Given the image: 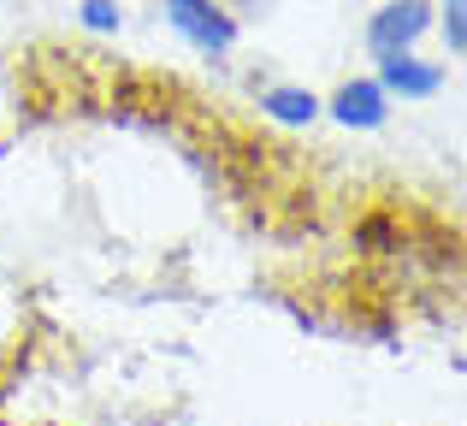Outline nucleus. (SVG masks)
Segmentation results:
<instances>
[{"instance_id": "f257e3e1", "label": "nucleus", "mask_w": 467, "mask_h": 426, "mask_svg": "<svg viewBox=\"0 0 467 426\" xmlns=\"http://www.w3.org/2000/svg\"><path fill=\"white\" fill-rule=\"evenodd\" d=\"M166 12H171V24H178L195 47H213V54L231 47V36H237V24H231L213 0H166Z\"/></svg>"}, {"instance_id": "f03ea898", "label": "nucleus", "mask_w": 467, "mask_h": 426, "mask_svg": "<svg viewBox=\"0 0 467 426\" xmlns=\"http://www.w3.org/2000/svg\"><path fill=\"white\" fill-rule=\"evenodd\" d=\"M426 30V0H397V6H385L373 18V47L379 54H409V42Z\"/></svg>"}, {"instance_id": "7ed1b4c3", "label": "nucleus", "mask_w": 467, "mask_h": 426, "mask_svg": "<svg viewBox=\"0 0 467 426\" xmlns=\"http://www.w3.org/2000/svg\"><path fill=\"white\" fill-rule=\"evenodd\" d=\"M331 113H337L343 125L373 130L379 119H385V95H379V83H343V89H337V101H331Z\"/></svg>"}, {"instance_id": "20e7f679", "label": "nucleus", "mask_w": 467, "mask_h": 426, "mask_svg": "<svg viewBox=\"0 0 467 426\" xmlns=\"http://www.w3.org/2000/svg\"><path fill=\"white\" fill-rule=\"evenodd\" d=\"M385 83L402 89V95H432L438 83H444V71L420 66V59H409V54H385Z\"/></svg>"}, {"instance_id": "39448f33", "label": "nucleus", "mask_w": 467, "mask_h": 426, "mask_svg": "<svg viewBox=\"0 0 467 426\" xmlns=\"http://www.w3.org/2000/svg\"><path fill=\"white\" fill-rule=\"evenodd\" d=\"M266 113L285 119V125H308L314 119V95L308 89H273L266 95Z\"/></svg>"}, {"instance_id": "423d86ee", "label": "nucleus", "mask_w": 467, "mask_h": 426, "mask_svg": "<svg viewBox=\"0 0 467 426\" xmlns=\"http://www.w3.org/2000/svg\"><path fill=\"white\" fill-rule=\"evenodd\" d=\"M83 24H95V30H113V24H119V6H113V0H83Z\"/></svg>"}, {"instance_id": "0eeeda50", "label": "nucleus", "mask_w": 467, "mask_h": 426, "mask_svg": "<svg viewBox=\"0 0 467 426\" xmlns=\"http://www.w3.org/2000/svg\"><path fill=\"white\" fill-rule=\"evenodd\" d=\"M462 12H467V0H444V36H450V47H456V54H462Z\"/></svg>"}]
</instances>
